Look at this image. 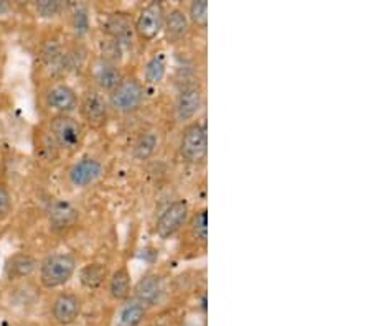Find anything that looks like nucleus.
<instances>
[{"label":"nucleus","instance_id":"31","mask_svg":"<svg viewBox=\"0 0 371 326\" xmlns=\"http://www.w3.org/2000/svg\"><path fill=\"white\" fill-rule=\"evenodd\" d=\"M8 12V5L5 2H0V14H7Z\"/></svg>","mask_w":371,"mask_h":326},{"label":"nucleus","instance_id":"16","mask_svg":"<svg viewBox=\"0 0 371 326\" xmlns=\"http://www.w3.org/2000/svg\"><path fill=\"white\" fill-rule=\"evenodd\" d=\"M102 172H104V168H102V163L98 159L82 156L76 163L71 165L68 172V178L73 187L86 188L101 178Z\"/></svg>","mask_w":371,"mask_h":326},{"label":"nucleus","instance_id":"5","mask_svg":"<svg viewBox=\"0 0 371 326\" xmlns=\"http://www.w3.org/2000/svg\"><path fill=\"white\" fill-rule=\"evenodd\" d=\"M78 261L69 253L49 254L40 264V283L41 287L53 290L68 283L76 272Z\"/></svg>","mask_w":371,"mask_h":326},{"label":"nucleus","instance_id":"15","mask_svg":"<svg viewBox=\"0 0 371 326\" xmlns=\"http://www.w3.org/2000/svg\"><path fill=\"white\" fill-rule=\"evenodd\" d=\"M82 310L81 299L73 292H61L52 303L53 320L61 326H69L80 318Z\"/></svg>","mask_w":371,"mask_h":326},{"label":"nucleus","instance_id":"25","mask_svg":"<svg viewBox=\"0 0 371 326\" xmlns=\"http://www.w3.org/2000/svg\"><path fill=\"white\" fill-rule=\"evenodd\" d=\"M98 47H99V53H98L99 58L111 61V63H114V65L122 66L124 51H126V49H124L117 41L109 38V36L102 35V38L99 40Z\"/></svg>","mask_w":371,"mask_h":326},{"label":"nucleus","instance_id":"21","mask_svg":"<svg viewBox=\"0 0 371 326\" xmlns=\"http://www.w3.org/2000/svg\"><path fill=\"white\" fill-rule=\"evenodd\" d=\"M78 211L66 201H55L49 209V224L55 231H65L76 222Z\"/></svg>","mask_w":371,"mask_h":326},{"label":"nucleus","instance_id":"14","mask_svg":"<svg viewBox=\"0 0 371 326\" xmlns=\"http://www.w3.org/2000/svg\"><path fill=\"white\" fill-rule=\"evenodd\" d=\"M78 94L71 86L63 81H58L47 89L45 94V102L53 113L56 114H69L74 109H78Z\"/></svg>","mask_w":371,"mask_h":326},{"label":"nucleus","instance_id":"23","mask_svg":"<svg viewBox=\"0 0 371 326\" xmlns=\"http://www.w3.org/2000/svg\"><path fill=\"white\" fill-rule=\"evenodd\" d=\"M157 147H159V135L154 130H146L142 134H139V137L135 139L134 147H132V155L135 160H148L152 155L155 154Z\"/></svg>","mask_w":371,"mask_h":326},{"label":"nucleus","instance_id":"7","mask_svg":"<svg viewBox=\"0 0 371 326\" xmlns=\"http://www.w3.org/2000/svg\"><path fill=\"white\" fill-rule=\"evenodd\" d=\"M78 110H80L82 126H88L93 130H101L109 121V104L107 96L96 88H88L78 99Z\"/></svg>","mask_w":371,"mask_h":326},{"label":"nucleus","instance_id":"10","mask_svg":"<svg viewBox=\"0 0 371 326\" xmlns=\"http://www.w3.org/2000/svg\"><path fill=\"white\" fill-rule=\"evenodd\" d=\"M102 35L117 41L124 49H131L137 41L134 30V15L126 10H114L106 14L102 20Z\"/></svg>","mask_w":371,"mask_h":326},{"label":"nucleus","instance_id":"28","mask_svg":"<svg viewBox=\"0 0 371 326\" xmlns=\"http://www.w3.org/2000/svg\"><path fill=\"white\" fill-rule=\"evenodd\" d=\"M36 14H38L41 19H53V16L60 15L63 12L65 5L58 0H40L36 2Z\"/></svg>","mask_w":371,"mask_h":326},{"label":"nucleus","instance_id":"26","mask_svg":"<svg viewBox=\"0 0 371 326\" xmlns=\"http://www.w3.org/2000/svg\"><path fill=\"white\" fill-rule=\"evenodd\" d=\"M38 155L41 156V160L45 162H55L60 155V148L56 147V143L53 142L52 135L49 132H40L38 137Z\"/></svg>","mask_w":371,"mask_h":326},{"label":"nucleus","instance_id":"32","mask_svg":"<svg viewBox=\"0 0 371 326\" xmlns=\"http://www.w3.org/2000/svg\"><path fill=\"white\" fill-rule=\"evenodd\" d=\"M147 326H172V325L165 323V321H154V323H148Z\"/></svg>","mask_w":371,"mask_h":326},{"label":"nucleus","instance_id":"1","mask_svg":"<svg viewBox=\"0 0 371 326\" xmlns=\"http://www.w3.org/2000/svg\"><path fill=\"white\" fill-rule=\"evenodd\" d=\"M177 236V257L181 261L205 255L208 251V209L205 206L195 209Z\"/></svg>","mask_w":371,"mask_h":326},{"label":"nucleus","instance_id":"12","mask_svg":"<svg viewBox=\"0 0 371 326\" xmlns=\"http://www.w3.org/2000/svg\"><path fill=\"white\" fill-rule=\"evenodd\" d=\"M88 71L91 81H93L94 84L93 88L104 93L106 96L119 84V81H121L124 74H126L122 71V66L111 63V61L107 60H102V58H99L98 55L89 60Z\"/></svg>","mask_w":371,"mask_h":326},{"label":"nucleus","instance_id":"6","mask_svg":"<svg viewBox=\"0 0 371 326\" xmlns=\"http://www.w3.org/2000/svg\"><path fill=\"white\" fill-rule=\"evenodd\" d=\"M164 19L165 5L162 2H159V0H152V2H147L146 5L140 7L137 15L134 16L135 40L142 47L154 43L160 36V33H162Z\"/></svg>","mask_w":371,"mask_h":326},{"label":"nucleus","instance_id":"30","mask_svg":"<svg viewBox=\"0 0 371 326\" xmlns=\"http://www.w3.org/2000/svg\"><path fill=\"white\" fill-rule=\"evenodd\" d=\"M180 326H205V323L198 318H187V320L181 321Z\"/></svg>","mask_w":371,"mask_h":326},{"label":"nucleus","instance_id":"24","mask_svg":"<svg viewBox=\"0 0 371 326\" xmlns=\"http://www.w3.org/2000/svg\"><path fill=\"white\" fill-rule=\"evenodd\" d=\"M187 16L192 27H196L200 32H206L208 28V2L206 0H193L190 2Z\"/></svg>","mask_w":371,"mask_h":326},{"label":"nucleus","instance_id":"27","mask_svg":"<svg viewBox=\"0 0 371 326\" xmlns=\"http://www.w3.org/2000/svg\"><path fill=\"white\" fill-rule=\"evenodd\" d=\"M71 27L78 36L86 35L89 32V15L85 7H78L71 16Z\"/></svg>","mask_w":371,"mask_h":326},{"label":"nucleus","instance_id":"2","mask_svg":"<svg viewBox=\"0 0 371 326\" xmlns=\"http://www.w3.org/2000/svg\"><path fill=\"white\" fill-rule=\"evenodd\" d=\"M147 91L137 73H126L119 84L107 94V104L113 113L131 115L137 113L146 101Z\"/></svg>","mask_w":371,"mask_h":326},{"label":"nucleus","instance_id":"20","mask_svg":"<svg viewBox=\"0 0 371 326\" xmlns=\"http://www.w3.org/2000/svg\"><path fill=\"white\" fill-rule=\"evenodd\" d=\"M107 279H109V269H107L106 264H86L80 269V283L86 290H98L104 286Z\"/></svg>","mask_w":371,"mask_h":326},{"label":"nucleus","instance_id":"9","mask_svg":"<svg viewBox=\"0 0 371 326\" xmlns=\"http://www.w3.org/2000/svg\"><path fill=\"white\" fill-rule=\"evenodd\" d=\"M190 214H192V209H190L188 200L179 198V200L172 201L155 222L157 237L162 239V241H168V239L177 236L181 228L187 224Z\"/></svg>","mask_w":371,"mask_h":326},{"label":"nucleus","instance_id":"11","mask_svg":"<svg viewBox=\"0 0 371 326\" xmlns=\"http://www.w3.org/2000/svg\"><path fill=\"white\" fill-rule=\"evenodd\" d=\"M165 290V275L162 272L157 270H148L146 275H142V279L132 287V299L137 300L139 303H142L147 310L154 308L162 302Z\"/></svg>","mask_w":371,"mask_h":326},{"label":"nucleus","instance_id":"8","mask_svg":"<svg viewBox=\"0 0 371 326\" xmlns=\"http://www.w3.org/2000/svg\"><path fill=\"white\" fill-rule=\"evenodd\" d=\"M205 106V89L200 82H185L179 89V94L175 97L173 104V114L175 121L183 124L193 122L198 119V114L201 113Z\"/></svg>","mask_w":371,"mask_h":326},{"label":"nucleus","instance_id":"19","mask_svg":"<svg viewBox=\"0 0 371 326\" xmlns=\"http://www.w3.org/2000/svg\"><path fill=\"white\" fill-rule=\"evenodd\" d=\"M36 267H38V262L33 255L25 253L14 254L5 264V277L8 280L27 279L36 270Z\"/></svg>","mask_w":371,"mask_h":326},{"label":"nucleus","instance_id":"22","mask_svg":"<svg viewBox=\"0 0 371 326\" xmlns=\"http://www.w3.org/2000/svg\"><path fill=\"white\" fill-rule=\"evenodd\" d=\"M147 308L142 303H139L137 300H134L131 296L129 300L121 303V308L117 312V321L115 326H140L142 325L144 318L147 316Z\"/></svg>","mask_w":371,"mask_h":326},{"label":"nucleus","instance_id":"17","mask_svg":"<svg viewBox=\"0 0 371 326\" xmlns=\"http://www.w3.org/2000/svg\"><path fill=\"white\" fill-rule=\"evenodd\" d=\"M168 71V56L164 49H157V51L152 53L150 56L147 58V61L144 63L142 68V81L144 88L147 89H154L157 86H160L167 76Z\"/></svg>","mask_w":371,"mask_h":326},{"label":"nucleus","instance_id":"3","mask_svg":"<svg viewBox=\"0 0 371 326\" xmlns=\"http://www.w3.org/2000/svg\"><path fill=\"white\" fill-rule=\"evenodd\" d=\"M179 155L181 162L193 167L206 163L208 156V132L206 122L195 119L193 122L183 126L179 140Z\"/></svg>","mask_w":371,"mask_h":326},{"label":"nucleus","instance_id":"18","mask_svg":"<svg viewBox=\"0 0 371 326\" xmlns=\"http://www.w3.org/2000/svg\"><path fill=\"white\" fill-rule=\"evenodd\" d=\"M132 287H134V280H132V274L129 267L126 264L119 266L109 274L107 279V294L111 299L117 303H124L126 300L131 299Z\"/></svg>","mask_w":371,"mask_h":326},{"label":"nucleus","instance_id":"29","mask_svg":"<svg viewBox=\"0 0 371 326\" xmlns=\"http://www.w3.org/2000/svg\"><path fill=\"white\" fill-rule=\"evenodd\" d=\"M12 211V196L8 191L7 185L0 181V221L5 220V218Z\"/></svg>","mask_w":371,"mask_h":326},{"label":"nucleus","instance_id":"13","mask_svg":"<svg viewBox=\"0 0 371 326\" xmlns=\"http://www.w3.org/2000/svg\"><path fill=\"white\" fill-rule=\"evenodd\" d=\"M190 30H192V25H190L185 8H181L179 5L165 8L162 33L170 47H175V45L187 40Z\"/></svg>","mask_w":371,"mask_h":326},{"label":"nucleus","instance_id":"4","mask_svg":"<svg viewBox=\"0 0 371 326\" xmlns=\"http://www.w3.org/2000/svg\"><path fill=\"white\" fill-rule=\"evenodd\" d=\"M48 132L60 152L74 154L85 142L86 130L81 121L69 114H55L48 122Z\"/></svg>","mask_w":371,"mask_h":326}]
</instances>
